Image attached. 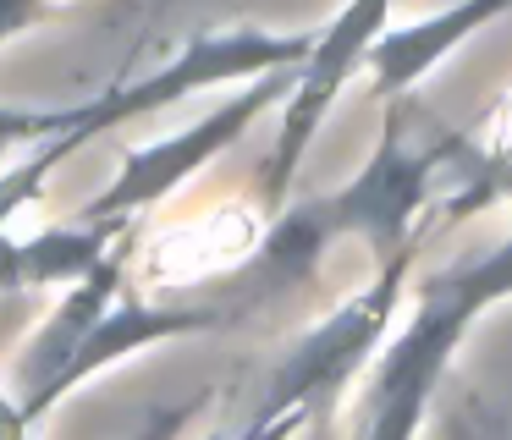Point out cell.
Returning <instances> with one entry per match:
<instances>
[{
	"label": "cell",
	"instance_id": "30bf717a",
	"mask_svg": "<svg viewBox=\"0 0 512 440\" xmlns=\"http://www.w3.org/2000/svg\"><path fill=\"white\" fill-rule=\"evenodd\" d=\"M446 165H452L457 182L468 187V193L457 198V209H474V204H485V198H512V154H479L457 138L452 154H446Z\"/></svg>",
	"mask_w": 512,
	"mask_h": 440
},
{
	"label": "cell",
	"instance_id": "7c38bea8",
	"mask_svg": "<svg viewBox=\"0 0 512 440\" xmlns=\"http://www.w3.org/2000/svg\"><path fill=\"white\" fill-rule=\"evenodd\" d=\"M78 121V105L72 110H12L0 105V149H12V143H56L61 132H72Z\"/></svg>",
	"mask_w": 512,
	"mask_h": 440
},
{
	"label": "cell",
	"instance_id": "5bb4252c",
	"mask_svg": "<svg viewBox=\"0 0 512 440\" xmlns=\"http://www.w3.org/2000/svg\"><path fill=\"white\" fill-rule=\"evenodd\" d=\"M50 11L45 6H17V0H0V44L12 39V33L34 28V22H45Z\"/></svg>",
	"mask_w": 512,
	"mask_h": 440
},
{
	"label": "cell",
	"instance_id": "3957f363",
	"mask_svg": "<svg viewBox=\"0 0 512 440\" xmlns=\"http://www.w3.org/2000/svg\"><path fill=\"white\" fill-rule=\"evenodd\" d=\"M314 50V33H270V28H221V33H193L182 39V50L166 66H155L149 77L122 88H100L89 105H78L72 132H61V154H78L83 143H94L100 132L122 127L133 116H149L160 105H177L193 88L215 83H254L270 72H292Z\"/></svg>",
	"mask_w": 512,
	"mask_h": 440
},
{
	"label": "cell",
	"instance_id": "9c48e42d",
	"mask_svg": "<svg viewBox=\"0 0 512 440\" xmlns=\"http://www.w3.org/2000/svg\"><path fill=\"white\" fill-rule=\"evenodd\" d=\"M127 242V220H67L45 226L28 242L0 237V292H23V286H78Z\"/></svg>",
	"mask_w": 512,
	"mask_h": 440
},
{
	"label": "cell",
	"instance_id": "ba28073f",
	"mask_svg": "<svg viewBox=\"0 0 512 440\" xmlns=\"http://www.w3.org/2000/svg\"><path fill=\"white\" fill-rule=\"evenodd\" d=\"M501 11H507L501 0H468V6L430 11V17H419V22H386V33H380V39L369 44V55H364L375 94L380 99H402L441 55H452L468 33L485 28V22H496Z\"/></svg>",
	"mask_w": 512,
	"mask_h": 440
},
{
	"label": "cell",
	"instance_id": "52a82bcc",
	"mask_svg": "<svg viewBox=\"0 0 512 440\" xmlns=\"http://www.w3.org/2000/svg\"><path fill=\"white\" fill-rule=\"evenodd\" d=\"M226 319L232 314H226L221 303H138V297H116L100 314V325L78 341L67 369L56 374V385H50V396H45V413L61 396L78 391L89 374L122 363L127 352H144V347H155V341H177V336H199V330H215V325H226Z\"/></svg>",
	"mask_w": 512,
	"mask_h": 440
},
{
	"label": "cell",
	"instance_id": "4fadbf2b",
	"mask_svg": "<svg viewBox=\"0 0 512 440\" xmlns=\"http://www.w3.org/2000/svg\"><path fill=\"white\" fill-rule=\"evenodd\" d=\"M303 424H309V418L287 413V418H270V424H243L237 435H226V440H292Z\"/></svg>",
	"mask_w": 512,
	"mask_h": 440
},
{
	"label": "cell",
	"instance_id": "8fae6325",
	"mask_svg": "<svg viewBox=\"0 0 512 440\" xmlns=\"http://www.w3.org/2000/svg\"><path fill=\"white\" fill-rule=\"evenodd\" d=\"M61 160H67V154H61V143H39L23 165H12V171L0 176V237H6V226H12V220L23 215L39 193H45L50 171H56Z\"/></svg>",
	"mask_w": 512,
	"mask_h": 440
},
{
	"label": "cell",
	"instance_id": "277c9868",
	"mask_svg": "<svg viewBox=\"0 0 512 440\" xmlns=\"http://www.w3.org/2000/svg\"><path fill=\"white\" fill-rule=\"evenodd\" d=\"M457 138H435L419 143L408 110H386V127H380L375 154L364 160V171L347 187L320 198V215L331 226L336 242L358 237L380 264H397L402 253H413V226H419V209L430 198L435 171L446 165Z\"/></svg>",
	"mask_w": 512,
	"mask_h": 440
},
{
	"label": "cell",
	"instance_id": "7a4b0ae2",
	"mask_svg": "<svg viewBox=\"0 0 512 440\" xmlns=\"http://www.w3.org/2000/svg\"><path fill=\"white\" fill-rule=\"evenodd\" d=\"M408 259L413 253H402L397 264H380L364 292H353L342 308H331L309 336H298L281 352V363L265 374V385H259V402L248 407V424H270V418H287V413L309 418L314 429L331 424L347 380H353L369 363V352H380V341H386L391 314H397V303H402V286H408Z\"/></svg>",
	"mask_w": 512,
	"mask_h": 440
},
{
	"label": "cell",
	"instance_id": "5b68a950",
	"mask_svg": "<svg viewBox=\"0 0 512 440\" xmlns=\"http://www.w3.org/2000/svg\"><path fill=\"white\" fill-rule=\"evenodd\" d=\"M292 77H298V66H292V72L254 77V83H243L237 94H226L221 105L210 110V116H199L193 127H182V132H171V138H155V143H138V149H127V154H122V171H116V182L105 187L94 204H83L78 220H89V226H100V220H133L138 209H149V204H160V198H171L182 182H193V176H199L204 165L215 160V154H226L232 143H243V132L254 127L265 110L287 105Z\"/></svg>",
	"mask_w": 512,
	"mask_h": 440
},
{
	"label": "cell",
	"instance_id": "9a60e30c",
	"mask_svg": "<svg viewBox=\"0 0 512 440\" xmlns=\"http://www.w3.org/2000/svg\"><path fill=\"white\" fill-rule=\"evenodd\" d=\"M0 440H28V424L17 418L12 391H0Z\"/></svg>",
	"mask_w": 512,
	"mask_h": 440
},
{
	"label": "cell",
	"instance_id": "8992f818",
	"mask_svg": "<svg viewBox=\"0 0 512 440\" xmlns=\"http://www.w3.org/2000/svg\"><path fill=\"white\" fill-rule=\"evenodd\" d=\"M391 11L386 6H347L314 33V50L309 61L298 66L292 77V94L281 105V127H276V149H270V165H265V209L281 215L287 209V193H292V176H298L303 154H309L314 132H320L325 110L336 105L342 83L364 66L369 44L386 33Z\"/></svg>",
	"mask_w": 512,
	"mask_h": 440
},
{
	"label": "cell",
	"instance_id": "6da1fadb",
	"mask_svg": "<svg viewBox=\"0 0 512 440\" xmlns=\"http://www.w3.org/2000/svg\"><path fill=\"white\" fill-rule=\"evenodd\" d=\"M501 297H512V237L496 242L490 253L424 275L413 292L408 325L380 347L358 440H419L430 402L441 391V374L452 369V352L463 347L474 319L496 308Z\"/></svg>",
	"mask_w": 512,
	"mask_h": 440
},
{
	"label": "cell",
	"instance_id": "2e32d148",
	"mask_svg": "<svg viewBox=\"0 0 512 440\" xmlns=\"http://www.w3.org/2000/svg\"><path fill=\"white\" fill-rule=\"evenodd\" d=\"M457 440H485V435H468V429H457Z\"/></svg>",
	"mask_w": 512,
	"mask_h": 440
}]
</instances>
